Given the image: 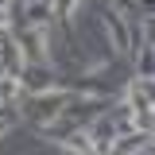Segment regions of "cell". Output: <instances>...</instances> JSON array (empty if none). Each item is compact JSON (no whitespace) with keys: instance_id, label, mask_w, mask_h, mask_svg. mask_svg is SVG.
Returning a JSON list of instances; mask_svg holds the SVG:
<instances>
[{"instance_id":"6da1fadb","label":"cell","mask_w":155,"mask_h":155,"mask_svg":"<svg viewBox=\"0 0 155 155\" xmlns=\"http://www.w3.org/2000/svg\"><path fill=\"white\" fill-rule=\"evenodd\" d=\"M66 101H70V93L66 89H43V93H27V101H23V116L31 120V124H54L58 116H62V109H66Z\"/></svg>"},{"instance_id":"7a4b0ae2","label":"cell","mask_w":155,"mask_h":155,"mask_svg":"<svg viewBox=\"0 0 155 155\" xmlns=\"http://www.w3.org/2000/svg\"><path fill=\"white\" fill-rule=\"evenodd\" d=\"M51 0H31V8H27V19L19 23V27H47L51 23Z\"/></svg>"},{"instance_id":"3957f363","label":"cell","mask_w":155,"mask_h":155,"mask_svg":"<svg viewBox=\"0 0 155 155\" xmlns=\"http://www.w3.org/2000/svg\"><path fill=\"white\" fill-rule=\"evenodd\" d=\"M105 23H109V31H113L116 47H120V51H128V27H124V19H120V12H109V16H105Z\"/></svg>"},{"instance_id":"277c9868","label":"cell","mask_w":155,"mask_h":155,"mask_svg":"<svg viewBox=\"0 0 155 155\" xmlns=\"http://www.w3.org/2000/svg\"><path fill=\"white\" fill-rule=\"evenodd\" d=\"M16 97H19V81L8 78V74H0V105H12Z\"/></svg>"},{"instance_id":"5b68a950","label":"cell","mask_w":155,"mask_h":155,"mask_svg":"<svg viewBox=\"0 0 155 155\" xmlns=\"http://www.w3.org/2000/svg\"><path fill=\"white\" fill-rule=\"evenodd\" d=\"M136 70H140V78H151V43H143V51H140V62H136Z\"/></svg>"},{"instance_id":"8992f818","label":"cell","mask_w":155,"mask_h":155,"mask_svg":"<svg viewBox=\"0 0 155 155\" xmlns=\"http://www.w3.org/2000/svg\"><path fill=\"white\" fill-rule=\"evenodd\" d=\"M74 8H78V0H51V12L54 16H74Z\"/></svg>"},{"instance_id":"52a82bcc","label":"cell","mask_w":155,"mask_h":155,"mask_svg":"<svg viewBox=\"0 0 155 155\" xmlns=\"http://www.w3.org/2000/svg\"><path fill=\"white\" fill-rule=\"evenodd\" d=\"M4 23H8V12H0V31H4Z\"/></svg>"},{"instance_id":"ba28073f","label":"cell","mask_w":155,"mask_h":155,"mask_svg":"<svg viewBox=\"0 0 155 155\" xmlns=\"http://www.w3.org/2000/svg\"><path fill=\"white\" fill-rule=\"evenodd\" d=\"M8 4H12V0H0V12H8Z\"/></svg>"}]
</instances>
